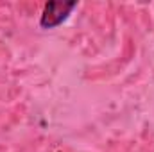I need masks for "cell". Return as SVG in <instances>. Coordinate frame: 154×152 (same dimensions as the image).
<instances>
[{
	"label": "cell",
	"mask_w": 154,
	"mask_h": 152,
	"mask_svg": "<svg viewBox=\"0 0 154 152\" xmlns=\"http://www.w3.org/2000/svg\"><path fill=\"white\" fill-rule=\"evenodd\" d=\"M74 7H75V2H48L41 16V27L50 29V27L59 25L70 14Z\"/></svg>",
	"instance_id": "cell-1"
}]
</instances>
